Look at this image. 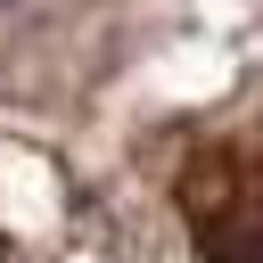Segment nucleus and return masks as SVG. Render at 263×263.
Segmentation results:
<instances>
[{
  "label": "nucleus",
  "instance_id": "1",
  "mask_svg": "<svg viewBox=\"0 0 263 263\" xmlns=\"http://www.w3.org/2000/svg\"><path fill=\"white\" fill-rule=\"evenodd\" d=\"M205 255H214V263H263V222H230V230H205Z\"/></svg>",
  "mask_w": 263,
  "mask_h": 263
},
{
  "label": "nucleus",
  "instance_id": "2",
  "mask_svg": "<svg viewBox=\"0 0 263 263\" xmlns=\"http://www.w3.org/2000/svg\"><path fill=\"white\" fill-rule=\"evenodd\" d=\"M0 8H16V0H0Z\"/></svg>",
  "mask_w": 263,
  "mask_h": 263
}]
</instances>
